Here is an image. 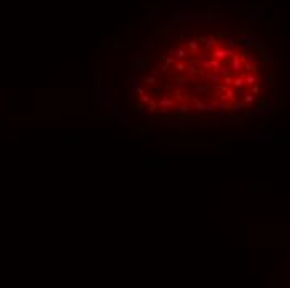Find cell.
<instances>
[{
	"label": "cell",
	"mask_w": 290,
	"mask_h": 288,
	"mask_svg": "<svg viewBox=\"0 0 290 288\" xmlns=\"http://www.w3.org/2000/svg\"><path fill=\"white\" fill-rule=\"evenodd\" d=\"M189 48L192 53H197L198 50H200V45H198V42L195 40V38H190L189 40Z\"/></svg>",
	"instance_id": "ac0fdd59"
},
{
	"label": "cell",
	"mask_w": 290,
	"mask_h": 288,
	"mask_svg": "<svg viewBox=\"0 0 290 288\" xmlns=\"http://www.w3.org/2000/svg\"><path fill=\"white\" fill-rule=\"evenodd\" d=\"M125 47H127L125 42H115L114 43V50H115V48H125Z\"/></svg>",
	"instance_id": "b9f144b4"
},
{
	"label": "cell",
	"mask_w": 290,
	"mask_h": 288,
	"mask_svg": "<svg viewBox=\"0 0 290 288\" xmlns=\"http://www.w3.org/2000/svg\"><path fill=\"white\" fill-rule=\"evenodd\" d=\"M143 82L147 85H157V77H152V75H147L143 78Z\"/></svg>",
	"instance_id": "f546056e"
},
{
	"label": "cell",
	"mask_w": 290,
	"mask_h": 288,
	"mask_svg": "<svg viewBox=\"0 0 290 288\" xmlns=\"http://www.w3.org/2000/svg\"><path fill=\"white\" fill-rule=\"evenodd\" d=\"M140 135H142V137H148V135H159V137H164L165 133H164V132H140Z\"/></svg>",
	"instance_id": "1f68e13d"
},
{
	"label": "cell",
	"mask_w": 290,
	"mask_h": 288,
	"mask_svg": "<svg viewBox=\"0 0 290 288\" xmlns=\"http://www.w3.org/2000/svg\"><path fill=\"white\" fill-rule=\"evenodd\" d=\"M200 60H190L187 64V68H185V77L187 80H193L195 75H197V68H200Z\"/></svg>",
	"instance_id": "277c9868"
},
{
	"label": "cell",
	"mask_w": 290,
	"mask_h": 288,
	"mask_svg": "<svg viewBox=\"0 0 290 288\" xmlns=\"http://www.w3.org/2000/svg\"><path fill=\"white\" fill-rule=\"evenodd\" d=\"M240 40L242 42H248L250 45H257V43H260V37L255 34H244L242 37H240Z\"/></svg>",
	"instance_id": "9c48e42d"
},
{
	"label": "cell",
	"mask_w": 290,
	"mask_h": 288,
	"mask_svg": "<svg viewBox=\"0 0 290 288\" xmlns=\"http://www.w3.org/2000/svg\"><path fill=\"white\" fill-rule=\"evenodd\" d=\"M244 108H245V103L244 100H240V98H233V107H232V110H233V113H235V117H242V113H244Z\"/></svg>",
	"instance_id": "52a82bcc"
},
{
	"label": "cell",
	"mask_w": 290,
	"mask_h": 288,
	"mask_svg": "<svg viewBox=\"0 0 290 288\" xmlns=\"http://www.w3.org/2000/svg\"><path fill=\"white\" fill-rule=\"evenodd\" d=\"M168 40H178V35H175V34H168Z\"/></svg>",
	"instance_id": "f6af8a7d"
},
{
	"label": "cell",
	"mask_w": 290,
	"mask_h": 288,
	"mask_svg": "<svg viewBox=\"0 0 290 288\" xmlns=\"http://www.w3.org/2000/svg\"><path fill=\"white\" fill-rule=\"evenodd\" d=\"M273 82H275V80H273V75H269V77H267V83H265V87H267L269 90H273V85H275Z\"/></svg>",
	"instance_id": "d6a6232c"
},
{
	"label": "cell",
	"mask_w": 290,
	"mask_h": 288,
	"mask_svg": "<svg viewBox=\"0 0 290 288\" xmlns=\"http://www.w3.org/2000/svg\"><path fill=\"white\" fill-rule=\"evenodd\" d=\"M175 113L177 115H180V117H187V115L190 113V107H189V103H180V105L177 107V110H175Z\"/></svg>",
	"instance_id": "30bf717a"
},
{
	"label": "cell",
	"mask_w": 290,
	"mask_h": 288,
	"mask_svg": "<svg viewBox=\"0 0 290 288\" xmlns=\"http://www.w3.org/2000/svg\"><path fill=\"white\" fill-rule=\"evenodd\" d=\"M153 45H155V37L153 35H143V37H140V48L142 50H150Z\"/></svg>",
	"instance_id": "8992f818"
},
{
	"label": "cell",
	"mask_w": 290,
	"mask_h": 288,
	"mask_svg": "<svg viewBox=\"0 0 290 288\" xmlns=\"http://www.w3.org/2000/svg\"><path fill=\"white\" fill-rule=\"evenodd\" d=\"M244 80H245V83H248V85H253V83H257V82H258V77H257L255 73H245Z\"/></svg>",
	"instance_id": "2e32d148"
},
{
	"label": "cell",
	"mask_w": 290,
	"mask_h": 288,
	"mask_svg": "<svg viewBox=\"0 0 290 288\" xmlns=\"http://www.w3.org/2000/svg\"><path fill=\"white\" fill-rule=\"evenodd\" d=\"M150 100H152V98H150V93H148V95H145V93H143L142 97H140V102H142L143 105H147V103L150 102Z\"/></svg>",
	"instance_id": "f35d334b"
},
{
	"label": "cell",
	"mask_w": 290,
	"mask_h": 288,
	"mask_svg": "<svg viewBox=\"0 0 290 288\" xmlns=\"http://www.w3.org/2000/svg\"><path fill=\"white\" fill-rule=\"evenodd\" d=\"M223 93H225V95H227V98H230V100H233V98H235V92H233L232 88H227Z\"/></svg>",
	"instance_id": "ab89813d"
},
{
	"label": "cell",
	"mask_w": 290,
	"mask_h": 288,
	"mask_svg": "<svg viewBox=\"0 0 290 288\" xmlns=\"http://www.w3.org/2000/svg\"><path fill=\"white\" fill-rule=\"evenodd\" d=\"M173 64H175V60H173L172 57H167V58L164 60V65L160 67V70H162V72H168V68L172 67Z\"/></svg>",
	"instance_id": "9a60e30c"
},
{
	"label": "cell",
	"mask_w": 290,
	"mask_h": 288,
	"mask_svg": "<svg viewBox=\"0 0 290 288\" xmlns=\"http://www.w3.org/2000/svg\"><path fill=\"white\" fill-rule=\"evenodd\" d=\"M148 93H150V95H159V93H160V88L157 87V85H150V88H148Z\"/></svg>",
	"instance_id": "8d00e7d4"
},
{
	"label": "cell",
	"mask_w": 290,
	"mask_h": 288,
	"mask_svg": "<svg viewBox=\"0 0 290 288\" xmlns=\"http://www.w3.org/2000/svg\"><path fill=\"white\" fill-rule=\"evenodd\" d=\"M258 92H260V85L253 83V85H252V93H253V95H257Z\"/></svg>",
	"instance_id": "7bdbcfd3"
},
{
	"label": "cell",
	"mask_w": 290,
	"mask_h": 288,
	"mask_svg": "<svg viewBox=\"0 0 290 288\" xmlns=\"http://www.w3.org/2000/svg\"><path fill=\"white\" fill-rule=\"evenodd\" d=\"M157 108H159V102H155V100H150V102L147 103V112L148 113H157Z\"/></svg>",
	"instance_id": "d6986e66"
},
{
	"label": "cell",
	"mask_w": 290,
	"mask_h": 288,
	"mask_svg": "<svg viewBox=\"0 0 290 288\" xmlns=\"http://www.w3.org/2000/svg\"><path fill=\"white\" fill-rule=\"evenodd\" d=\"M215 72H217V73H220V75H230V70H228V67H227V65H219V68H217V70H215Z\"/></svg>",
	"instance_id": "603a6c76"
},
{
	"label": "cell",
	"mask_w": 290,
	"mask_h": 288,
	"mask_svg": "<svg viewBox=\"0 0 290 288\" xmlns=\"http://www.w3.org/2000/svg\"><path fill=\"white\" fill-rule=\"evenodd\" d=\"M235 52L232 50V47H223V48H215L214 50V57L219 60H223V58H228V57H233Z\"/></svg>",
	"instance_id": "5b68a950"
},
{
	"label": "cell",
	"mask_w": 290,
	"mask_h": 288,
	"mask_svg": "<svg viewBox=\"0 0 290 288\" xmlns=\"http://www.w3.org/2000/svg\"><path fill=\"white\" fill-rule=\"evenodd\" d=\"M157 113L162 115V117H167V115L170 113V108H167V107H159V108H157Z\"/></svg>",
	"instance_id": "4dcf8cb0"
},
{
	"label": "cell",
	"mask_w": 290,
	"mask_h": 288,
	"mask_svg": "<svg viewBox=\"0 0 290 288\" xmlns=\"http://www.w3.org/2000/svg\"><path fill=\"white\" fill-rule=\"evenodd\" d=\"M232 83L235 85V88H242V87H244V83H245V80H244V77L240 75V77H235Z\"/></svg>",
	"instance_id": "7402d4cb"
},
{
	"label": "cell",
	"mask_w": 290,
	"mask_h": 288,
	"mask_svg": "<svg viewBox=\"0 0 290 288\" xmlns=\"http://www.w3.org/2000/svg\"><path fill=\"white\" fill-rule=\"evenodd\" d=\"M223 42H225V47H233L235 45V35L232 32H225L223 34Z\"/></svg>",
	"instance_id": "8fae6325"
},
{
	"label": "cell",
	"mask_w": 290,
	"mask_h": 288,
	"mask_svg": "<svg viewBox=\"0 0 290 288\" xmlns=\"http://www.w3.org/2000/svg\"><path fill=\"white\" fill-rule=\"evenodd\" d=\"M198 60H200V64H202V62H209V60H210V55H209V52H202V53H200V58H198Z\"/></svg>",
	"instance_id": "74e56055"
},
{
	"label": "cell",
	"mask_w": 290,
	"mask_h": 288,
	"mask_svg": "<svg viewBox=\"0 0 290 288\" xmlns=\"http://www.w3.org/2000/svg\"><path fill=\"white\" fill-rule=\"evenodd\" d=\"M195 18V13L193 12H185V10H175V12L170 15V20L172 22H182V23H185V22H190Z\"/></svg>",
	"instance_id": "6da1fadb"
},
{
	"label": "cell",
	"mask_w": 290,
	"mask_h": 288,
	"mask_svg": "<svg viewBox=\"0 0 290 288\" xmlns=\"http://www.w3.org/2000/svg\"><path fill=\"white\" fill-rule=\"evenodd\" d=\"M167 7H164V9H150L148 10L143 17L147 18V20H164V18H167V15H168V12H167Z\"/></svg>",
	"instance_id": "7a4b0ae2"
},
{
	"label": "cell",
	"mask_w": 290,
	"mask_h": 288,
	"mask_svg": "<svg viewBox=\"0 0 290 288\" xmlns=\"http://www.w3.org/2000/svg\"><path fill=\"white\" fill-rule=\"evenodd\" d=\"M205 78H207L209 82H214V83H220V82H222V75H220V73L207 72V73H205Z\"/></svg>",
	"instance_id": "4fadbf2b"
},
{
	"label": "cell",
	"mask_w": 290,
	"mask_h": 288,
	"mask_svg": "<svg viewBox=\"0 0 290 288\" xmlns=\"http://www.w3.org/2000/svg\"><path fill=\"white\" fill-rule=\"evenodd\" d=\"M227 88H228V85H225V83H217V92H225Z\"/></svg>",
	"instance_id": "60d3db41"
},
{
	"label": "cell",
	"mask_w": 290,
	"mask_h": 288,
	"mask_svg": "<svg viewBox=\"0 0 290 288\" xmlns=\"http://www.w3.org/2000/svg\"><path fill=\"white\" fill-rule=\"evenodd\" d=\"M120 120V125L127 128H139V117H134V115H120L118 117Z\"/></svg>",
	"instance_id": "3957f363"
},
{
	"label": "cell",
	"mask_w": 290,
	"mask_h": 288,
	"mask_svg": "<svg viewBox=\"0 0 290 288\" xmlns=\"http://www.w3.org/2000/svg\"><path fill=\"white\" fill-rule=\"evenodd\" d=\"M193 90L197 93H209V87L203 83H195V87H193Z\"/></svg>",
	"instance_id": "44dd1931"
},
{
	"label": "cell",
	"mask_w": 290,
	"mask_h": 288,
	"mask_svg": "<svg viewBox=\"0 0 290 288\" xmlns=\"http://www.w3.org/2000/svg\"><path fill=\"white\" fill-rule=\"evenodd\" d=\"M173 65H175L177 72H180V73H184V72H185V68H187V64H184V62H180V60H178V62H175Z\"/></svg>",
	"instance_id": "83f0119b"
},
{
	"label": "cell",
	"mask_w": 290,
	"mask_h": 288,
	"mask_svg": "<svg viewBox=\"0 0 290 288\" xmlns=\"http://www.w3.org/2000/svg\"><path fill=\"white\" fill-rule=\"evenodd\" d=\"M140 58H142V48H137V50H134V53L128 57V62H130V64H135V62L140 60Z\"/></svg>",
	"instance_id": "e0dca14e"
},
{
	"label": "cell",
	"mask_w": 290,
	"mask_h": 288,
	"mask_svg": "<svg viewBox=\"0 0 290 288\" xmlns=\"http://www.w3.org/2000/svg\"><path fill=\"white\" fill-rule=\"evenodd\" d=\"M209 65H210V68H214V70H217L219 68V58H210L209 60Z\"/></svg>",
	"instance_id": "d590c367"
},
{
	"label": "cell",
	"mask_w": 290,
	"mask_h": 288,
	"mask_svg": "<svg viewBox=\"0 0 290 288\" xmlns=\"http://www.w3.org/2000/svg\"><path fill=\"white\" fill-rule=\"evenodd\" d=\"M242 100H244L245 105H252V103L255 102V97H253V93H247V95H245Z\"/></svg>",
	"instance_id": "484cf974"
},
{
	"label": "cell",
	"mask_w": 290,
	"mask_h": 288,
	"mask_svg": "<svg viewBox=\"0 0 290 288\" xmlns=\"http://www.w3.org/2000/svg\"><path fill=\"white\" fill-rule=\"evenodd\" d=\"M127 35H128V37H135V35H139V29H137V27H130V29H127Z\"/></svg>",
	"instance_id": "e575fe53"
},
{
	"label": "cell",
	"mask_w": 290,
	"mask_h": 288,
	"mask_svg": "<svg viewBox=\"0 0 290 288\" xmlns=\"http://www.w3.org/2000/svg\"><path fill=\"white\" fill-rule=\"evenodd\" d=\"M242 67H244V64L240 62L239 55H233V57H232V70H233V72H240V70H242Z\"/></svg>",
	"instance_id": "7c38bea8"
},
{
	"label": "cell",
	"mask_w": 290,
	"mask_h": 288,
	"mask_svg": "<svg viewBox=\"0 0 290 288\" xmlns=\"http://www.w3.org/2000/svg\"><path fill=\"white\" fill-rule=\"evenodd\" d=\"M110 113L118 118L120 115H123V110H122V107H120V105H114V108H112V112H110Z\"/></svg>",
	"instance_id": "d4e9b609"
},
{
	"label": "cell",
	"mask_w": 290,
	"mask_h": 288,
	"mask_svg": "<svg viewBox=\"0 0 290 288\" xmlns=\"http://www.w3.org/2000/svg\"><path fill=\"white\" fill-rule=\"evenodd\" d=\"M200 40L205 43L207 48H212V47L217 45V38H215V37H203V35H202V37H200Z\"/></svg>",
	"instance_id": "5bb4252c"
},
{
	"label": "cell",
	"mask_w": 290,
	"mask_h": 288,
	"mask_svg": "<svg viewBox=\"0 0 290 288\" xmlns=\"http://www.w3.org/2000/svg\"><path fill=\"white\" fill-rule=\"evenodd\" d=\"M173 55H175L177 57V58H185V57H187V50H185V48H177V50L175 52H173Z\"/></svg>",
	"instance_id": "4316f807"
},
{
	"label": "cell",
	"mask_w": 290,
	"mask_h": 288,
	"mask_svg": "<svg viewBox=\"0 0 290 288\" xmlns=\"http://www.w3.org/2000/svg\"><path fill=\"white\" fill-rule=\"evenodd\" d=\"M148 75H152V77H159V70H157V68H152Z\"/></svg>",
	"instance_id": "ee69618b"
},
{
	"label": "cell",
	"mask_w": 290,
	"mask_h": 288,
	"mask_svg": "<svg viewBox=\"0 0 290 288\" xmlns=\"http://www.w3.org/2000/svg\"><path fill=\"white\" fill-rule=\"evenodd\" d=\"M93 97H92V100L93 102H98L100 100V97H102V87H97V88H93Z\"/></svg>",
	"instance_id": "cb8c5ba5"
},
{
	"label": "cell",
	"mask_w": 290,
	"mask_h": 288,
	"mask_svg": "<svg viewBox=\"0 0 290 288\" xmlns=\"http://www.w3.org/2000/svg\"><path fill=\"white\" fill-rule=\"evenodd\" d=\"M105 60L107 62H112L114 60V47H110V48L105 50Z\"/></svg>",
	"instance_id": "f1b7e54d"
},
{
	"label": "cell",
	"mask_w": 290,
	"mask_h": 288,
	"mask_svg": "<svg viewBox=\"0 0 290 288\" xmlns=\"http://www.w3.org/2000/svg\"><path fill=\"white\" fill-rule=\"evenodd\" d=\"M147 113H148V112L145 110V107H143L142 103H140V105L137 107V115H139V117H145Z\"/></svg>",
	"instance_id": "836d02e7"
},
{
	"label": "cell",
	"mask_w": 290,
	"mask_h": 288,
	"mask_svg": "<svg viewBox=\"0 0 290 288\" xmlns=\"http://www.w3.org/2000/svg\"><path fill=\"white\" fill-rule=\"evenodd\" d=\"M173 105V100H170L168 97H162L159 102V107H167V108H170V107Z\"/></svg>",
	"instance_id": "ffe728a7"
},
{
	"label": "cell",
	"mask_w": 290,
	"mask_h": 288,
	"mask_svg": "<svg viewBox=\"0 0 290 288\" xmlns=\"http://www.w3.org/2000/svg\"><path fill=\"white\" fill-rule=\"evenodd\" d=\"M132 67H134V70L132 72H135V73H140L142 70H147V68H150V64H148L147 60H137L135 64H132Z\"/></svg>",
	"instance_id": "ba28073f"
}]
</instances>
